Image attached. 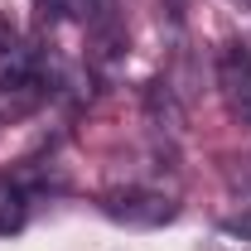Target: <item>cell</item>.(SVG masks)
<instances>
[{
    "mask_svg": "<svg viewBox=\"0 0 251 251\" xmlns=\"http://www.w3.org/2000/svg\"><path fill=\"white\" fill-rule=\"evenodd\" d=\"M101 213L111 222H126V227H164V222L179 218V203L169 198V193H159V188H111V193H101Z\"/></svg>",
    "mask_w": 251,
    "mask_h": 251,
    "instance_id": "1",
    "label": "cell"
},
{
    "mask_svg": "<svg viewBox=\"0 0 251 251\" xmlns=\"http://www.w3.org/2000/svg\"><path fill=\"white\" fill-rule=\"evenodd\" d=\"M218 92L227 101V111L251 130V49H242V44L218 49Z\"/></svg>",
    "mask_w": 251,
    "mask_h": 251,
    "instance_id": "2",
    "label": "cell"
},
{
    "mask_svg": "<svg viewBox=\"0 0 251 251\" xmlns=\"http://www.w3.org/2000/svg\"><path fill=\"white\" fill-rule=\"evenodd\" d=\"M39 77H44V68L29 44H15V39L0 44V92H34Z\"/></svg>",
    "mask_w": 251,
    "mask_h": 251,
    "instance_id": "3",
    "label": "cell"
},
{
    "mask_svg": "<svg viewBox=\"0 0 251 251\" xmlns=\"http://www.w3.org/2000/svg\"><path fill=\"white\" fill-rule=\"evenodd\" d=\"M20 227H25V193L10 179H0V237L5 232H20Z\"/></svg>",
    "mask_w": 251,
    "mask_h": 251,
    "instance_id": "4",
    "label": "cell"
},
{
    "mask_svg": "<svg viewBox=\"0 0 251 251\" xmlns=\"http://www.w3.org/2000/svg\"><path fill=\"white\" fill-rule=\"evenodd\" d=\"M222 232H227L232 242H251V208H242V213H227V218H222Z\"/></svg>",
    "mask_w": 251,
    "mask_h": 251,
    "instance_id": "5",
    "label": "cell"
}]
</instances>
